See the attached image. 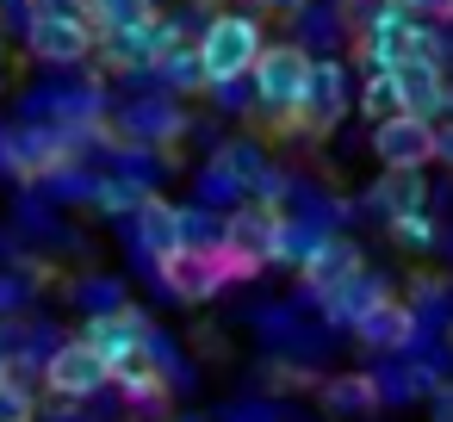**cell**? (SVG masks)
Masks as SVG:
<instances>
[{
    "label": "cell",
    "instance_id": "6da1fadb",
    "mask_svg": "<svg viewBox=\"0 0 453 422\" xmlns=\"http://www.w3.org/2000/svg\"><path fill=\"white\" fill-rule=\"evenodd\" d=\"M261 50H267V38H261V19L255 13H211L205 32H199V57H205L211 88L249 81L255 63H261Z\"/></svg>",
    "mask_w": 453,
    "mask_h": 422
},
{
    "label": "cell",
    "instance_id": "7a4b0ae2",
    "mask_svg": "<svg viewBox=\"0 0 453 422\" xmlns=\"http://www.w3.org/2000/svg\"><path fill=\"white\" fill-rule=\"evenodd\" d=\"M249 81H255V106H261L267 119L292 125V119H298V100H304V81H311V50H298V44H267Z\"/></svg>",
    "mask_w": 453,
    "mask_h": 422
},
{
    "label": "cell",
    "instance_id": "3957f363",
    "mask_svg": "<svg viewBox=\"0 0 453 422\" xmlns=\"http://www.w3.org/2000/svg\"><path fill=\"white\" fill-rule=\"evenodd\" d=\"M162 267V286L174 292V298H187V304H205V298H218L230 280H249V267L218 242V249H180V255H168V261H156Z\"/></svg>",
    "mask_w": 453,
    "mask_h": 422
},
{
    "label": "cell",
    "instance_id": "277c9868",
    "mask_svg": "<svg viewBox=\"0 0 453 422\" xmlns=\"http://www.w3.org/2000/svg\"><path fill=\"white\" fill-rule=\"evenodd\" d=\"M372 156H379V168H391V174H422V168L441 156V131H434V119L397 112V119L372 125Z\"/></svg>",
    "mask_w": 453,
    "mask_h": 422
},
{
    "label": "cell",
    "instance_id": "5b68a950",
    "mask_svg": "<svg viewBox=\"0 0 453 422\" xmlns=\"http://www.w3.org/2000/svg\"><path fill=\"white\" fill-rule=\"evenodd\" d=\"M280 236H286V211L267 205V199H249V205H236V211L224 218V249H230L249 273L267 267V261H280Z\"/></svg>",
    "mask_w": 453,
    "mask_h": 422
},
{
    "label": "cell",
    "instance_id": "8992f818",
    "mask_svg": "<svg viewBox=\"0 0 453 422\" xmlns=\"http://www.w3.org/2000/svg\"><path fill=\"white\" fill-rule=\"evenodd\" d=\"M348 69L335 63V57H311V81H304V100H298V119H292V131H311V137H323V131H335L342 119H348Z\"/></svg>",
    "mask_w": 453,
    "mask_h": 422
},
{
    "label": "cell",
    "instance_id": "52a82bcc",
    "mask_svg": "<svg viewBox=\"0 0 453 422\" xmlns=\"http://www.w3.org/2000/svg\"><path fill=\"white\" fill-rule=\"evenodd\" d=\"M81 341H88V348H94V354H100V360H106L112 372H119V366H131V360H143L156 335H150V323H143V311H119V304H112V311H94V317H88V329H81Z\"/></svg>",
    "mask_w": 453,
    "mask_h": 422
},
{
    "label": "cell",
    "instance_id": "ba28073f",
    "mask_svg": "<svg viewBox=\"0 0 453 422\" xmlns=\"http://www.w3.org/2000/svg\"><path fill=\"white\" fill-rule=\"evenodd\" d=\"M44 385H50V397H69V403H88L100 385H112V366L75 335V341H63L50 360H44Z\"/></svg>",
    "mask_w": 453,
    "mask_h": 422
},
{
    "label": "cell",
    "instance_id": "9c48e42d",
    "mask_svg": "<svg viewBox=\"0 0 453 422\" xmlns=\"http://www.w3.org/2000/svg\"><path fill=\"white\" fill-rule=\"evenodd\" d=\"M100 44L94 19H26V50L50 69H69V63H88Z\"/></svg>",
    "mask_w": 453,
    "mask_h": 422
},
{
    "label": "cell",
    "instance_id": "30bf717a",
    "mask_svg": "<svg viewBox=\"0 0 453 422\" xmlns=\"http://www.w3.org/2000/svg\"><path fill=\"white\" fill-rule=\"evenodd\" d=\"M354 335H360L372 354H397V348H410V341H416V311H410L403 298L379 292V298L354 317Z\"/></svg>",
    "mask_w": 453,
    "mask_h": 422
},
{
    "label": "cell",
    "instance_id": "8fae6325",
    "mask_svg": "<svg viewBox=\"0 0 453 422\" xmlns=\"http://www.w3.org/2000/svg\"><path fill=\"white\" fill-rule=\"evenodd\" d=\"M137 249L156 255V261L180 255V249H187V205H168V199L150 193V199L137 205Z\"/></svg>",
    "mask_w": 453,
    "mask_h": 422
},
{
    "label": "cell",
    "instance_id": "7c38bea8",
    "mask_svg": "<svg viewBox=\"0 0 453 422\" xmlns=\"http://www.w3.org/2000/svg\"><path fill=\"white\" fill-rule=\"evenodd\" d=\"M298 267H304V286H311V292H335L342 280L360 273V249H354L348 236H323V242H311V255H304Z\"/></svg>",
    "mask_w": 453,
    "mask_h": 422
},
{
    "label": "cell",
    "instance_id": "4fadbf2b",
    "mask_svg": "<svg viewBox=\"0 0 453 422\" xmlns=\"http://www.w3.org/2000/svg\"><path fill=\"white\" fill-rule=\"evenodd\" d=\"M112 385L125 391V403H137V410H150V416H162V410H168V397H174V385H168V372H162V360H156V354H143V360L119 366V372H112Z\"/></svg>",
    "mask_w": 453,
    "mask_h": 422
},
{
    "label": "cell",
    "instance_id": "5bb4252c",
    "mask_svg": "<svg viewBox=\"0 0 453 422\" xmlns=\"http://www.w3.org/2000/svg\"><path fill=\"white\" fill-rule=\"evenodd\" d=\"M397 94H403V112L416 119H434L447 106V81H441V63H397Z\"/></svg>",
    "mask_w": 453,
    "mask_h": 422
},
{
    "label": "cell",
    "instance_id": "9a60e30c",
    "mask_svg": "<svg viewBox=\"0 0 453 422\" xmlns=\"http://www.w3.org/2000/svg\"><path fill=\"white\" fill-rule=\"evenodd\" d=\"M379 379L372 372H342V379H329L323 385V403L335 410V416H366V410H379Z\"/></svg>",
    "mask_w": 453,
    "mask_h": 422
},
{
    "label": "cell",
    "instance_id": "2e32d148",
    "mask_svg": "<svg viewBox=\"0 0 453 422\" xmlns=\"http://www.w3.org/2000/svg\"><path fill=\"white\" fill-rule=\"evenodd\" d=\"M156 69H162V81H168V88H180V94H199V88H211V75H205V57H199V44H168Z\"/></svg>",
    "mask_w": 453,
    "mask_h": 422
},
{
    "label": "cell",
    "instance_id": "e0dca14e",
    "mask_svg": "<svg viewBox=\"0 0 453 422\" xmlns=\"http://www.w3.org/2000/svg\"><path fill=\"white\" fill-rule=\"evenodd\" d=\"M422 199H428V193H422V174H391V168H385V180L372 187V205H379L385 218L422 211Z\"/></svg>",
    "mask_w": 453,
    "mask_h": 422
},
{
    "label": "cell",
    "instance_id": "ac0fdd59",
    "mask_svg": "<svg viewBox=\"0 0 453 422\" xmlns=\"http://www.w3.org/2000/svg\"><path fill=\"white\" fill-rule=\"evenodd\" d=\"M360 112H366L372 125H385V119L403 112V94H397V75H391V69H372V75H366V88H360Z\"/></svg>",
    "mask_w": 453,
    "mask_h": 422
},
{
    "label": "cell",
    "instance_id": "d6986e66",
    "mask_svg": "<svg viewBox=\"0 0 453 422\" xmlns=\"http://www.w3.org/2000/svg\"><path fill=\"white\" fill-rule=\"evenodd\" d=\"M150 19H156V0H94V32H125Z\"/></svg>",
    "mask_w": 453,
    "mask_h": 422
},
{
    "label": "cell",
    "instance_id": "ffe728a7",
    "mask_svg": "<svg viewBox=\"0 0 453 422\" xmlns=\"http://www.w3.org/2000/svg\"><path fill=\"white\" fill-rule=\"evenodd\" d=\"M0 422H38V397L13 372H0Z\"/></svg>",
    "mask_w": 453,
    "mask_h": 422
},
{
    "label": "cell",
    "instance_id": "44dd1931",
    "mask_svg": "<svg viewBox=\"0 0 453 422\" xmlns=\"http://www.w3.org/2000/svg\"><path fill=\"white\" fill-rule=\"evenodd\" d=\"M391 236H397L403 249H434V224H428V211H403V218H391Z\"/></svg>",
    "mask_w": 453,
    "mask_h": 422
},
{
    "label": "cell",
    "instance_id": "7402d4cb",
    "mask_svg": "<svg viewBox=\"0 0 453 422\" xmlns=\"http://www.w3.org/2000/svg\"><path fill=\"white\" fill-rule=\"evenodd\" d=\"M26 19H94V0H26Z\"/></svg>",
    "mask_w": 453,
    "mask_h": 422
},
{
    "label": "cell",
    "instance_id": "603a6c76",
    "mask_svg": "<svg viewBox=\"0 0 453 422\" xmlns=\"http://www.w3.org/2000/svg\"><path fill=\"white\" fill-rule=\"evenodd\" d=\"M249 7H255L261 19H304L311 0H249Z\"/></svg>",
    "mask_w": 453,
    "mask_h": 422
},
{
    "label": "cell",
    "instance_id": "cb8c5ba5",
    "mask_svg": "<svg viewBox=\"0 0 453 422\" xmlns=\"http://www.w3.org/2000/svg\"><path fill=\"white\" fill-rule=\"evenodd\" d=\"M410 13L428 19V26H447L453 19V0H410Z\"/></svg>",
    "mask_w": 453,
    "mask_h": 422
},
{
    "label": "cell",
    "instance_id": "d4e9b609",
    "mask_svg": "<svg viewBox=\"0 0 453 422\" xmlns=\"http://www.w3.org/2000/svg\"><path fill=\"white\" fill-rule=\"evenodd\" d=\"M391 7H410V0H391Z\"/></svg>",
    "mask_w": 453,
    "mask_h": 422
},
{
    "label": "cell",
    "instance_id": "484cf974",
    "mask_svg": "<svg viewBox=\"0 0 453 422\" xmlns=\"http://www.w3.org/2000/svg\"><path fill=\"white\" fill-rule=\"evenodd\" d=\"M199 7H218V0H199Z\"/></svg>",
    "mask_w": 453,
    "mask_h": 422
}]
</instances>
